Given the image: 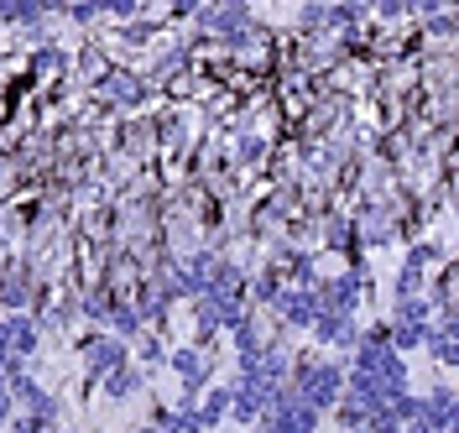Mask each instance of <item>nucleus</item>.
I'll return each mask as SVG.
<instances>
[{
    "label": "nucleus",
    "mask_w": 459,
    "mask_h": 433,
    "mask_svg": "<svg viewBox=\"0 0 459 433\" xmlns=\"http://www.w3.org/2000/svg\"><path fill=\"white\" fill-rule=\"evenodd\" d=\"M298 397L314 407H334L344 397V376H340V366H324V360H298Z\"/></svg>",
    "instance_id": "1"
},
{
    "label": "nucleus",
    "mask_w": 459,
    "mask_h": 433,
    "mask_svg": "<svg viewBox=\"0 0 459 433\" xmlns=\"http://www.w3.org/2000/svg\"><path fill=\"white\" fill-rule=\"evenodd\" d=\"M261 423H266V433H314L318 429V412L303 403L298 392H287V386H282V392H277V403H272V412H266Z\"/></svg>",
    "instance_id": "2"
},
{
    "label": "nucleus",
    "mask_w": 459,
    "mask_h": 433,
    "mask_svg": "<svg viewBox=\"0 0 459 433\" xmlns=\"http://www.w3.org/2000/svg\"><path fill=\"white\" fill-rule=\"evenodd\" d=\"M115 366H126V345L120 340H105V334H89L84 340V371H89V386L100 376H110Z\"/></svg>",
    "instance_id": "3"
},
{
    "label": "nucleus",
    "mask_w": 459,
    "mask_h": 433,
    "mask_svg": "<svg viewBox=\"0 0 459 433\" xmlns=\"http://www.w3.org/2000/svg\"><path fill=\"white\" fill-rule=\"evenodd\" d=\"M277 308H282L287 324L308 329V324L318 318V298H314V288H287V292H277Z\"/></svg>",
    "instance_id": "4"
},
{
    "label": "nucleus",
    "mask_w": 459,
    "mask_h": 433,
    "mask_svg": "<svg viewBox=\"0 0 459 433\" xmlns=\"http://www.w3.org/2000/svg\"><path fill=\"white\" fill-rule=\"evenodd\" d=\"M172 371L183 376V386H188V397L199 392L204 381H209V366H204L199 350H172Z\"/></svg>",
    "instance_id": "5"
},
{
    "label": "nucleus",
    "mask_w": 459,
    "mask_h": 433,
    "mask_svg": "<svg viewBox=\"0 0 459 433\" xmlns=\"http://www.w3.org/2000/svg\"><path fill=\"white\" fill-rule=\"evenodd\" d=\"M314 329H318L324 345H344V350L355 345V324H350V314H318Z\"/></svg>",
    "instance_id": "6"
},
{
    "label": "nucleus",
    "mask_w": 459,
    "mask_h": 433,
    "mask_svg": "<svg viewBox=\"0 0 459 433\" xmlns=\"http://www.w3.org/2000/svg\"><path fill=\"white\" fill-rule=\"evenodd\" d=\"M105 94L120 100V105H142L146 100V79H136V74H105Z\"/></svg>",
    "instance_id": "7"
},
{
    "label": "nucleus",
    "mask_w": 459,
    "mask_h": 433,
    "mask_svg": "<svg viewBox=\"0 0 459 433\" xmlns=\"http://www.w3.org/2000/svg\"><path fill=\"white\" fill-rule=\"evenodd\" d=\"M27 292H31V282H27V272H22V266L0 272V303H5V308H22V303H27Z\"/></svg>",
    "instance_id": "8"
},
{
    "label": "nucleus",
    "mask_w": 459,
    "mask_h": 433,
    "mask_svg": "<svg viewBox=\"0 0 459 433\" xmlns=\"http://www.w3.org/2000/svg\"><path fill=\"white\" fill-rule=\"evenodd\" d=\"M225 412H230V386H214V392L204 397V407L194 412V423H199V429H214Z\"/></svg>",
    "instance_id": "9"
},
{
    "label": "nucleus",
    "mask_w": 459,
    "mask_h": 433,
    "mask_svg": "<svg viewBox=\"0 0 459 433\" xmlns=\"http://www.w3.org/2000/svg\"><path fill=\"white\" fill-rule=\"evenodd\" d=\"M136 386H142V371H131V366H115V371L105 376V392H110V397H131Z\"/></svg>",
    "instance_id": "10"
},
{
    "label": "nucleus",
    "mask_w": 459,
    "mask_h": 433,
    "mask_svg": "<svg viewBox=\"0 0 459 433\" xmlns=\"http://www.w3.org/2000/svg\"><path fill=\"white\" fill-rule=\"evenodd\" d=\"M110 318H115V329H120V334H126V340H136V334H142V314H136V308H131V303H120V298H115Z\"/></svg>",
    "instance_id": "11"
},
{
    "label": "nucleus",
    "mask_w": 459,
    "mask_h": 433,
    "mask_svg": "<svg viewBox=\"0 0 459 433\" xmlns=\"http://www.w3.org/2000/svg\"><path fill=\"white\" fill-rule=\"evenodd\" d=\"M31 68H37V74H63V53H57V48H42V53L31 58Z\"/></svg>",
    "instance_id": "12"
}]
</instances>
